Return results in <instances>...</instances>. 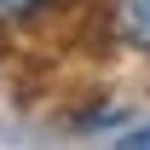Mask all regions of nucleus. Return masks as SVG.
<instances>
[{"instance_id":"nucleus-1","label":"nucleus","mask_w":150,"mask_h":150,"mask_svg":"<svg viewBox=\"0 0 150 150\" xmlns=\"http://www.w3.org/2000/svg\"><path fill=\"white\" fill-rule=\"evenodd\" d=\"M110 35L121 46L150 52V0H110Z\"/></svg>"},{"instance_id":"nucleus-3","label":"nucleus","mask_w":150,"mask_h":150,"mask_svg":"<svg viewBox=\"0 0 150 150\" xmlns=\"http://www.w3.org/2000/svg\"><path fill=\"white\" fill-rule=\"evenodd\" d=\"M127 144H150V127H139V133H133V139H127Z\"/></svg>"},{"instance_id":"nucleus-2","label":"nucleus","mask_w":150,"mask_h":150,"mask_svg":"<svg viewBox=\"0 0 150 150\" xmlns=\"http://www.w3.org/2000/svg\"><path fill=\"white\" fill-rule=\"evenodd\" d=\"M52 0H0V23H29V18H40Z\"/></svg>"}]
</instances>
